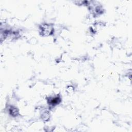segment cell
<instances>
[{"label": "cell", "instance_id": "1", "mask_svg": "<svg viewBox=\"0 0 132 132\" xmlns=\"http://www.w3.org/2000/svg\"><path fill=\"white\" fill-rule=\"evenodd\" d=\"M39 32L43 37H48L54 32V28L53 25L44 23L39 26Z\"/></svg>", "mask_w": 132, "mask_h": 132}, {"label": "cell", "instance_id": "2", "mask_svg": "<svg viewBox=\"0 0 132 132\" xmlns=\"http://www.w3.org/2000/svg\"><path fill=\"white\" fill-rule=\"evenodd\" d=\"M61 102V97L59 95L50 96L47 98V103L50 106L54 107L58 105Z\"/></svg>", "mask_w": 132, "mask_h": 132}, {"label": "cell", "instance_id": "4", "mask_svg": "<svg viewBox=\"0 0 132 132\" xmlns=\"http://www.w3.org/2000/svg\"><path fill=\"white\" fill-rule=\"evenodd\" d=\"M41 117L43 121L47 122L50 118V113L47 110H45L41 113Z\"/></svg>", "mask_w": 132, "mask_h": 132}, {"label": "cell", "instance_id": "3", "mask_svg": "<svg viewBox=\"0 0 132 132\" xmlns=\"http://www.w3.org/2000/svg\"><path fill=\"white\" fill-rule=\"evenodd\" d=\"M8 112L9 114L12 117H16L19 114L18 109L13 106H11L9 107Z\"/></svg>", "mask_w": 132, "mask_h": 132}]
</instances>
